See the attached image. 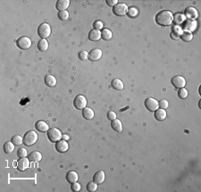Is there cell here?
I'll return each instance as SVG.
<instances>
[{
  "mask_svg": "<svg viewBox=\"0 0 201 192\" xmlns=\"http://www.w3.org/2000/svg\"><path fill=\"white\" fill-rule=\"evenodd\" d=\"M174 15L173 13L168 10H163L156 15V23L160 26L165 27L171 25L173 23Z\"/></svg>",
  "mask_w": 201,
  "mask_h": 192,
  "instance_id": "6da1fadb",
  "label": "cell"
},
{
  "mask_svg": "<svg viewBox=\"0 0 201 192\" xmlns=\"http://www.w3.org/2000/svg\"><path fill=\"white\" fill-rule=\"evenodd\" d=\"M37 141H38V134H37V132H35L34 131H29L24 134V136H23V144L25 146H27V147L32 146Z\"/></svg>",
  "mask_w": 201,
  "mask_h": 192,
  "instance_id": "7a4b0ae2",
  "label": "cell"
},
{
  "mask_svg": "<svg viewBox=\"0 0 201 192\" xmlns=\"http://www.w3.org/2000/svg\"><path fill=\"white\" fill-rule=\"evenodd\" d=\"M48 138L51 142H57L62 140L63 135L57 128H51L48 131Z\"/></svg>",
  "mask_w": 201,
  "mask_h": 192,
  "instance_id": "3957f363",
  "label": "cell"
},
{
  "mask_svg": "<svg viewBox=\"0 0 201 192\" xmlns=\"http://www.w3.org/2000/svg\"><path fill=\"white\" fill-rule=\"evenodd\" d=\"M38 34L41 39H47L50 36L51 27L48 23H41L38 28Z\"/></svg>",
  "mask_w": 201,
  "mask_h": 192,
  "instance_id": "277c9868",
  "label": "cell"
},
{
  "mask_svg": "<svg viewBox=\"0 0 201 192\" xmlns=\"http://www.w3.org/2000/svg\"><path fill=\"white\" fill-rule=\"evenodd\" d=\"M128 9H129L128 6L126 4H124V3H118L114 6L113 12L117 16H124V15H127Z\"/></svg>",
  "mask_w": 201,
  "mask_h": 192,
  "instance_id": "5b68a950",
  "label": "cell"
},
{
  "mask_svg": "<svg viewBox=\"0 0 201 192\" xmlns=\"http://www.w3.org/2000/svg\"><path fill=\"white\" fill-rule=\"evenodd\" d=\"M16 45L20 49H29L31 47V40L28 37H21L17 40Z\"/></svg>",
  "mask_w": 201,
  "mask_h": 192,
  "instance_id": "8992f818",
  "label": "cell"
},
{
  "mask_svg": "<svg viewBox=\"0 0 201 192\" xmlns=\"http://www.w3.org/2000/svg\"><path fill=\"white\" fill-rule=\"evenodd\" d=\"M73 106L78 110H83L85 107H87V98L82 95L76 96L73 100Z\"/></svg>",
  "mask_w": 201,
  "mask_h": 192,
  "instance_id": "52a82bcc",
  "label": "cell"
},
{
  "mask_svg": "<svg viewBox=\"0 0 201 192\" xmlns=\"http://www.w3.org/2000/svg\"><path fill=\"white\" fill-rule=\"evenodd\" d=\"M171 82L173 84V86L176 89H182V88H184L185 85H186V80L182 76L176 75L172 78Z\"/></svg>",
  "mask_w": 201,
  "mask_h": 192,
  "instance_id": "ba28073f",
  "label": "cell"
},
{
  "mask_svg": "<svg viewBox=\"0 0 201 192\" xmlns=\"http://www.w3.org/2000/svg\"><path fill=\"white\" fill-rule=\"evenodd\" d=\"M145 106L149 111L155 112L156 110L158 109V101L153 98H149L145 100Z\"/></svg>",
  "mask_w": 201,
  "mask_h": 192,
  "instance_id": "9c48e42d",
  "label": "cell"
},
{
  "mask_svg": "<svg viewBox=\"0 0 201 192\" xmlns=\"http://www.w3.org/2000/svg\"><path fill=\"white\" fill-rule=\"evenodd\" d=\"M185 18H187L188 20H191V21H196V19L199 16V13L197 11V9L194 8L192 6H190V7H187L185 9Z\"/></svg>",
  "mask_w": 201,
  "mask_h": 192,
  "instance_id": "30bf717a",
  "label": "cell"
},
{
  "mask_svg": "<svg viewBox=\"0 0 201 192\" xmlns=\"http://www.w3.org/2000/svg\"><path fill=\"white\" fill-rule=\"evenodd\" d=\"M30 159L26 157H21L17 161V169L20 172H24L30 167Z\"/></svg>",
  "mask_w": 201,
  "mask_h": 192,
  "instance_id": "8fae6325",
  "label": "cell"
},
{
  "mask_svg": "<svg viewBox=\"0 0 201 192\" xmlns=\"http://www.w3.org/2000/svg\"><path fill=\"white\" fill-rule=\"evenodd\" d=\"M102 54L103 53H102L101 49H99V48H94V49H92L89 53V60L92 61V62L98 61L101 58V56H102Z\"/></svg>",
  "mask_w": 201,
  "mask_h": 192,
  "instance_id": "7c38bea8",
  "label": "cell"
},
{
  "mask_svg": "<svg viewBox=\"0 0 201 192\" xmlns=\"http://www.w3.org/2000/svg\"><path fill=\"white\" fill-rule=\"evenodd\" d=\"M35 128L39 132H41V133L48 132V131L49 130V127L48 125V123H45L44 121H38L35 123Z\"/></svg>",
  "mask_w": 201,
  "mask_h": 192,
  "instance_id": "4fadbf2b",
  "label": "cell"
},
{
  "mask_svg": "<svg viewBox=\"0 0 201 192\" xmlns=\"http://www.w3.org/2000/svg\"><path fill=\"white\" fill-rule=\"evenodd\" d=\"M69 148V145L66 140H59L57 142L56 145V149L58 151L59 153H65Z\"/></svg>",
  "mask_w": 201,
  "mask_h": 192,
  "instance_id": "5bb4252c",
  "label": "cell"
},
{
  "mask_svg": "<svg viewBox=\"0 0 201 192\" xmlns=\"http://www.w3.org/2000/svg\"><path fill=\"white\" fill-rule=\"evenodd\" d=\"M197 25H198V23H197L196 21L187 20L186 23H185L184 26H183V29H184L186 31L192 32V31H194L197 29Z\"/></svg>",
  "mask_w": 201,
  "mask_h": 192,
  "instance_id": "9a60e30c",
  "label": "cell"
},
{
  "mask_svg": "<svg viewBox=\"0 0 201 192\" xmlns=\"http://www.w3.org/2000/svg\"><path fill=\"white\" fill-rule=\"evenodd\" d=\"M105 179H106V175L103 171L97 172L93 176V182L97 184H102L105 182Z\"/></svg>",
  "mask_w": 201,
  "mask_h": 192,
  "instance_id": "2e32d148",
  "label": "cell"
},
{
  "mask_svg": "<svg viewBox=\"0 0 201 192\" xmlns=\"http://www.w3.org/2000/svg\"><path fill=\"white\" fill-rule=\"evenodd\" d=\"M79 180V175L78 173L74 172V171H70L68 172L66 174V181L69 182V183H74V182H77Z\"/></svg>",
  "mask_w": 201,
  "mask_h": 192,
  "instance_id": "e0dca14e",
  "label": "cell"
},
{
  "mask_svg": "<svg viewBox=\"0 0 201 192\" xmlns=\"http://www.w3.org/2000/svg\"><path fill=\"white\" fill-rule=\"evenodd\" d=\"M101 39V31L98 30L93 29L89 33V40L91 41H98Z\"/></svg>",
  "mask_w": 201,
  "mask_h": 192,
  "instance_id": "ac0fdd59",
  "label": "cell"
},
{
  "mask_svg": "<svg viewBox=\"0 0 201 192\" xmlns=\"http://www.w3.org/2000/svg\"><path fill=\"white\" fill-rule=\"evenodd\" d=\"M69 5H70V1L69 0H58L57 2L56 7H57V9L58 10L59 12L60 11H65L68 8Z\"/></svg>",
  "mask_w": 201,
  "mask_h": 192,
  "instance_id": "d6986e66",
  "label": "cell"
},
{
  "mask_svg": "<svg viewBox=\"0 0 201 192\" xmlns=\"http://www.w3.org/2000/svg\"><path fill=\"white\" fill-rule=\"evenodd\" d=\"M166 111L165 109L158 108L157 110L155 111V118L157 121H164L166 118Z\"/></svg>",
  "mask_w": 201,
  "mask_h": 192,
  "instance_id": "ffe728a7",
  "label": "cell"
},
{
  "mask_svg": "<svg viewBox=\"0 0 201 192\" xmlns=\"http://www.w3.org/2000/svg\"><path fill=\"white\" fill-rule=\"evenodd\" d=\"M29 159H30V161L31 162H34V163H38V162H40V161H41L42 159V155L40 152H39V151H33V152H31L30 155H29Z\"/></svg>",
  "mask_w": 201,
  "mask_h": 192,
  "instance_id": "44dd1931",
  "label": "cell"
},
{
  "mask_svg": "<svg viewBox=\"0 0 201 192\" xmlns=\"http://www.w3.org/2000/svg\"><path fill=\"white\" fill-rule=\"evenodd\" d=\"M94 115H95L94 111L90 107H85L82 110V116L86 120H91L92 118H94Z\"/></svg>",
  "mask_w": 201,
  "mask_h": 192,
  "instance_id": "7402d4cb",
  "label": "cell"
},
{
  "mask_svg": "<svg viewBox=\"0 0 201 192\" xmlns=\"http://www.w3.org/2000/svg\"><path fill=\"white\" fill-rule=\"evenodd\" d=\"M111 126L113 128L114 131H117V132H121L123 131V124H122V122L118 119L115 120H113L112 123H111Z\"/></svg>",
  "mask_w": 201,
  "mask_h": 192,
  "instance_id": "603a6c76",
  "label": "cell"
},
{
  "mask_svg": "<svg viewBox=\"0 0 201 192\" xmlns=\"http://www.w3.org/2000/svg\"><path fill=\"white\" fill-rule=\"evenodd\" d=\"M15 144L13 143L12 141H7L6 142L5 144H4V147H3V148H4V151H5V153L6 154H12L14 150H15Z\"/></svg>",
  "mask_w": 201,
  "mask_h": 192,
  "instance_id": "cb8c5ba5",
  "label": "cell"
},
{
  "mask_svg": "<svg viewBox=\"0 0 201 192\" xmlns=\"http://www.w3.org/2000/svg\"><path fill=\"white\" fill-rule=\"evenodd\" d=\"M45 83L48 87H55L57 85V79L53 75H46L45 76Z\"/></svg>",
  "mask_w": 201,
  "mask_h": 192,
  "instance_id": "d4e9b609",
  "label": "cell"
},
{
  "mask_svg": "<svg viewBox=\"0 0 201 192\" xmlns=\"http://www.w3.org/2000/svg\"><path fill=\"white\" fill-rule=\"evenodd\" d=\"M186 18L182 14H176L175 15H174V19H173V23L175 25L180 26V24H182V23H184Z\"/></svg>",
  "mask_w": 201,
  "mask_h": 192,
  "instance_id": "484cf974",
  "label": "cell"
},
{
  "mask_svg": "<svg viewBox=\"0 0 201 192\" xmlns=\"http://www.w3.org/2000/svg\"><path fill=\"white\" fill-rule=\"evenodd\" d=\"M111 85H112V87L115 89V90H124V82L120 80V79H115V80H113L112 81V82H111Z\"/></svg>",
  "mask_w": 201,
  "mask_h": 192,
  "instance_id": "4316f807",
  "label": "cell"
},
{
  "mask_svg": "<svg viewBox=\"0 0 201 192\" xmlns=\"http://www.w3.org/2000/svg\"><path fill=\"white\" fill-rule=\"evenodd\" d=\"M38 48L39 50L41 51V52H45L48 49V42L47 40L45 39H42L40 40L39 43H38Z\"/></svg>",
  "mask_w": 201,
  "mask_h": 192,
  "instance_id": "83f0119b",
  "label": "cell"
},
{
  "mask_svg": "<svg viewBox=\"0 0 201 192\" xmlns=\"http://www.w3.org/2000/svg\"><path fill=\"white\" fill-rule=\"evenodd\" d=\"M101 38L104 40H112V38H113V33H112V31L108 30V29H104V30H102V31H101Z\"/></svg>",
  "mask_w": 201,
  "mask_h": 192,
  "instance_id": "f1b7e54d",
  "label": "cell"
},
{
  "mask_svg": "<svg viewBox=\"0 0 201 192\" xmlns=\"http://www.w3.org/2000/svg\"><path fill=\"white\" fill-rule=\"evenodd\" d=\"M180 38L185 42H190L193 39V35L191 32L186 31H182V33L181 34Z\"/></svg>",
  "mask_w": 201,
  "mask_h": 192,
  "instance_id": "f546056e",
  "label": "cell"
},
{
  "mask_svg": "<svg viewBox=\"0 0 201 192\" xmlns=\"http://www.w3.org/2000/svg\"><path fill=\"white\" fill-rule=\"evenodd\" d=\"M11 141L13 142L15 146H20V145H22L23 143V138L22 136H20V135H15L12 138Z\"/></svg>",
  "mask_w": 201,
  "mask_h": 192,
  "instance_id": "4dcf8cb0",
  "label": "cell"
},
{
  "mask_svg": "<svg viewBox=\"0 0 201 192\" xmlns=\"http://www.w3.org/2000/svg\"><path fill=\"white\" fill-rule=\"evenodd\" d=\"M127 15L130 18H134V17H136L139 15V10L136 7H131L130 9H128Z\"/></svg>",
  "mask_w": 201,
  "mask_h": 192,
  "instance_id": "1f68e13d",
  "label": "cell"
},
{
  "mask_svg": "<svg viewBox=\"0 0 201 192\" xmlns=\"http://www.w3.org/2000/svg\"><path fill=\"white\" fill-rule=\"evenodd\" d=\"M98 190V184L94 182H89L87 184V190L90 192H94Z\"/></svg>",
  "mask_w": 201,
  "mask_h": 192,
  "instance_id": "d6a6232c",
  "label": "cell"
},
{
  "mask_svg": "<svg viewBox=\"0 0 201 192\" xmlns=\"http://www.w3.org/2000/svg\"><path fill=\"white\" fill-rule=\"evenodd\" d=\"M58 18L61 21H66L67 19L69 18V13L65 11H60L58 12V15H57Z\"/></svg>",
  "mask_w": 201,
  "mask_h": 192,
  "instance_id": "836d02e7",
  "label": "cell"
},
{
  "mask_svg": "<svg viewBox=\"0 0 201 192\" xmlns=\"http://www.w3.org/2000/svg\"><path fill=\"white\" fill-rule=\"evenodd\" d=\"M188 90L184 89V88H182V89H180L179 90V91H178V96H179V98H182V99H184L186 98L187 97H188Z\"/></svg>",
  "mask_w": 201,
  "mask_h": 192,
  "instance_id": "e575fe53",
  "label": "cell"
},
{
  "mask_svg": "<svg viewBox=\"0 0 201 192\" xmlns=\"http://www.w3.org/2000/svg\"><path fill=\"white\" fill-rule=\"evenodd\" d=\"M17 156L21 158V157H26L28 156V151L25 148H19V150L17 151Z\"/></svg>",
  "mask_w": 201,
  "mask_h": 192,
  "instance_id": "d590c367",
  "label": "cell"
},
{
  "mask_svg": "<svg viewBox=\"0 0 201 192\" xmlns=\"http://www.w3.org/2000/svg\"><path fill=\"white\" fill-rule=\"evenodd\" d=\"M172 32H173V33H174L175 35H177L178 37H180V36H181V34L182 33V27H181V26L174 25V27H173Z\"/></svg>",
  "mask_w": 201,
  "mask_h": 192,
  "instance_id": "8d00e7d4",
  "label": "cell"
},
{
  "mask_svg": "<svg viewBox=\"0 0 201 192\" xmlns=\"http://www.w3.org/2000/svg\"><path fill=\"white\" fill-rule=\"evenodd\" d=\"M80 60L82 61H87L89 59V53L87 51H81L78 55Z\"/></svg>",
  "mask_w": 201,
  "mask_h": 192,
  "instance_id": "74e56055",
  "label": "cell"
},
{
  "mask_svg": "<svg viewBox=\"0 0 201 192\" xmlns=\"http://www.w3.org/2000/svg\"><path fill=\"white\" fill-rule=\"evenodd\" d=\"M158 106H159L161 109H165H165L169 106L168 101L165 100V99H161V100L158 102Z\"/></svg>",
  "mask_w": 201,
  "mask_h": 192,
  "instance_id": "f35d334b",
  "label": "cell"
},
{
  "mask_svg": "<svg viewBox=\"0 0 201 192\" xmlns=\"http://www.w3.org/2000/svg\"><path fill=\"white\" fill-rule=\"evenodd\" d=\"M71 190L73 191H80L82 190V186L81 184L78 183V182H74V183H72V186H71Z\"/></svg>",
  "mask_w": 201,
  "mask_h": 192,
  "instance_id": "ab89813d",
  "label": "cell"
},
{
  "mask_svg": "<svg viewBox=\"0 0 201 192\" xmlns=\"http://www.w3.org/2000/svg\"><path fill=\"white\" fill-rule=\"evenodd\" d=\"M103 23L100 22V21H96V22H94V23H93V27H94V29L95 30H98V31H100L101 29L103 28Z\"/></svg>",
  "mask_w": 201,
  "mask_h": 192,
  "instance_id": "60d3db41",
  "label": "cell"
},
{
  "mask_svg": "<svg viewBox=\"0 0 201 192\" xmlns=\"http://www.w3.org/2000/svg\"><path fill=\"white\" fill-rule=\"evenodd\" d=\"M107 118H108L110 121L115 120V119H116V115H115V112H113V111H110V112H108V114H107Z\"/></svg>",
  "mask_w": 201,
  "mask_h": 192,
  "instance_id": "b9f144b4",
  "label": "cell"
},
{
  "mask_svg": "<svg viewBox=\"0 0 201 192\" xmlns=\"http://www.w3.org/2000/svg\"><path fill=\"white\" fill-rule=\"evenodd\" d=\"M107 4L109 6H115L116 4H118L117 0H107Z\"/></svg>",
  "mask_w": 201,
  "mask_h": 192,
  "instance_id": "7bdbcfd3",
  "label": "cell"
},
{
  "mask_svg": "<svg viewBox=\"0 0 201 192\" xmlns=\"http://www.w3.org/2000/svg\"><path fill=\"white\" fill-rule=\"evenodd\" d=\"M170 37H171V38H172L173 40H178V39L180 38V37H178L177 35H175L174 33H173V32L170 34Z\"/></svg>",
  "mask_w": 201,
  "mask_h": 192,
  "instance_id": "ee69618b",
  "label": "cell"
},
{
  "mask_svg": "<svg viewBox=\"0 0 201 192\" xmlns=\"http://www.w3.org/2000/svg\"><path fill=\"white\" fill-rule=\"evenodd\" d=\"M64 138H65V139H68V137H67V136H65V135L64 136Z\"/></svg>",
  "mask_w": 201,
  "mask_h": 192,
  "instance_id": "f6af8a7d",
  "label": "cell"
}]
</instances>
